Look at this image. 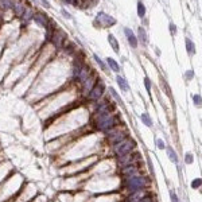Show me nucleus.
<instances>
[{"label": "nucleus", "instance_id": "nucleus-21", "mask_svg": "<svg viewBox=\"0 0 202 202\" xmlns=\"http://www.w3.org/2000/svg\"><path fill=\"white\" fill-rule=\"evenodd\" d=\"M140 119H141V121H143V123L146 124L147 127H151V125H152V120H151V117H150L147 113H143V115H141Z\"/></svg>", "mask_w": 202, "mask_h": 202}, {"label": "nucleus", "instance_id": "nucleus-30", "mask_svg": "<svg viewBox=\"0 0 202 202\" xmlns=\"http://www.w3.org/2000/svg\"><path fill=\"white\" fill-rule=\"evenodd\" d=\"M193 77H194V71H193V70L186 71V78H187V80H191Z\"/></svg>", "mask_w": 202, "mask_h": 202}, {"label": "nucleus", "instance_id": "nucleus-15", "mask_svg": "<svg viewBox=\"0 0 202 202\" xmlns=\"http://www.w3.org/2000/svg\"><path fill=\"white\" fill-rule=\"evenodd\" d=\"M108 40H109V43H111V46H112V49H113L116 53H119V43H117V40H116V38H115L113 35H109L108 36Z\"/></svg>", "mask_w": 202, "mask_h": 202}, {"label": "nucleus", "instance_id": "nucleus-4", "mask_svg": "<svg viewBox=\"0 0 202 202\" xmlns=\"http://www.w3.org/2000/svg\"><path fill=\"white\" fill-rule=\"evenodd\" d=\"M140 154L136 151H132L129 154L124 155V156L119 158V164L121 167H127V166H136V163L140 160Z\"/></svg>", "mask_w": 202, "mask_h": 202}, {"label": "nucleus", "instance_id": "nucleus-1", "mask_svg": "<svg viewBox=\"0 0 202 202\" xmlns=\"http://www.w3.org/2000/svg\"><path fill=\"white\" fill-rule=\"evenodd\" d=\"M93 124L97 129L103 132H108L111 129L116 128L117 120L115 116H112L111 113H99L97 112L93 117Z\"/></svg>", "mask_w": 202, "mask_h": 202}, {"label": "nucleus", "instance_id": "nucleus-3", "mask_svg": "<svg viewBox=\"0 0 202 202\" xmlns=\"http://www.w3.org/2000/svg\"><path fill=\"white\" fill-rule=\"evenodd\" d=\"M135 147H136V143L132 139H124V140L119 141V143L113 144V151L117 158H121L124 155L132 152L135 150Z\"/></svg>", "mask_w": 202, "mask_h": 202}, {"label": "nucleus", "instance_id": "nucleus-13", "mask_svg": "<svg viewBox=\"0 0 202 202\" xmlns=\"http://www.w3.org/2000/svg\"><path fill=\"white\" fill-rule=\"evenodd\" d=\"M117 84H119V86L121 88V90H124V92H127L129 89V86H128V82H127L123 78V77L121 76H117Z\"/></svg>", "mask_w": 202, "mask_h": 202}, {"label": "nucleus", "instance_id": "nucleus-28", "mask_svg": "<svg viewBox=\"0 0 202 202\" xmlns=\"http://www.w3.org/2000/svg\"><path fill=\"white\" fill-rule=\"evenodd\" d=\"M156 146L159 147L160 150H164V148H166V146H164V141H163V140H160V139H158V140H156Z\"/></svg>", "mask_w": 202, "mask_h": 202}, {"label": "nucleus", "instance_id": "nucleus-17", "mask_svg": "<svg viewBox=\"0 0 202 202\" xmlns=\"http://www.w3.org/2000/svg\"><path fill=\"white\" fill-rule=\"evenodd\" d=\"M106 62H108L109 68H111L113 71H116V73H117V71H120V66L117 65V62H116V61H115V59H112V58H108V59H106Z\"/></svg>", "mask_w": 202, "mask_h": 202}, {"label": "nucleus", "instance_id": "nucleus-31", "mask_svg": "<svg viewBox=\"0 0 202 202\" xmlns=\"http://www.w3.org/2000/svg\"><path fill=\"white\" fill-rule=\"evenodd\" d=\"M65 3H69V4H74V5H77L78 4V0H63Z\"/></svg>", "mask_w": 202, "mask_h": 202}, {"label": "nucleus", "instance_id": "nucleus-29", "mask_svg": "<svg viewBox=\"0 0 202 202\" xmlns=\"http://www.w3.org/2000/svg\"><path fill=\"white\" fill-rule=\"evenodd\" d=\"M185 159H186V163H193V154H186Z\"/></svg>", "mask_w": 202, "mask_h": 202}, {"label": "nucleus", "instance_id": "nucleus-24", "mask_svg": "<svg viewBox=\"0 0 202 202\" xmlns=\"http://www.w3.org/2000/svg\"><path fill=\"white\" fill-rule=\"evenodd\" d=\"M191 187H193V189H198V187H201V179H200V178H197V179L193 181Z\"/></svg>", "mask_w": 202, "mask_h": 202}, {"label": "nucleus", "instance_id": "nucleus-11", "mask_svg": "<svg viewBox=\"0 0 202 202\" xmlns=\"http://www.w3.org/2000/svg\"><path fill=\"white\" fill-rule=\"evenodd\" d=\"M124 33H125L127 38H128L129 45H131L134 49L137 47V39H136V36H135V34L132 33V30H129V28H124Z\"/></svg>", "mask_w": 202, "mask_h": 202}, {"label": "nucleus", "instance_id": "nucleus-32", "mask_svg": "<svg viewBox=\"0 0 202 202\" xmlns=\"http://www.w3.org/2000/svg\"><path fill=\"white\" fill-rule=\"evenodd\" d=\"M111 93H112V96H113V97H115V99H116L117 101H120V97L117 96V93H116V92H115V89H111Z\"/></svg>", "mask_w": 202, "mask_h": 202}, {"label": "nucleus", "instance_id": "nucleus-20", "mask_svg": "<svg viewBox=\"0 0 202 202\" xmlns=\"http://www.w3.org/2000/svg\"><path fill=\"white\" fill-rule=\"evenodd\" d=\"M137 15L140 18H144V15H146V7H144V4L141 2L137 3Z\"/></svg>", "mask_w": 202, "mask_h": 202}, {"label": "nucleus", "instance_id": "nucleus-26", "mask_svg": "<svg viewBox=\"0 0 202 202\" xmlns=\"http://www.w3.org/2000/svg\"><path fill=\"white\" fill-rule=\"evenodd\" d=\"M170 197H171V202H179L178 195L175 194V191H170Z\"/></svg>", "mask_w": 202, "mask_h": 202}, {"label": "nucleus", "instance_id": "nucleus-8", "mask_svg": "<svg viewBox=\"0 0 202 202\" xmlns=\"http://www.w3.org/2000/svg\"><path fill=\"white\" fill-rule=\"evenodd\" d=\"M96 19H97V22H100V26H104V27H109V26L116 24V19L106 15L105 12H100Z\"/></svg>", "mask_w": 202, "mask_h": 202}, {"label": "nucleus", "instance_id": "nucleus-22", "mask_svg": "<svg viewBox=\"0 0 202 202\" xmlns=\"http://www.w3.org/2000/svg\"><path fill=\"white\" fill-rule=\"evenodd\" d=\"M65 50H66V53H68V54H73L74 51H76V47H74V45H73V43L68 42V45H66Z\"/></svg>", "mask_w": 202, "mask_h": 202}, {"label": "nucleus", "instance_id": "nucleus-16", "mask_svg": "<svg viewBox=\"0 0 202 202\" xmlns=\"http://www.w3.org/2000/svg\"><path fill=\"white\" fill-rule=\"evenodd\" d=\"M139 202H158V201H156V198H155L152 194H143L140 197Z\"/></svg>", "mask_w": 202, "mask_h": 202}, {"label": "nucleus", "instance_id": "nucleus-6", "mask_svg": "<svg viewBox=\"0 0 202 202\" xmlns=\"http://www.w3.org/2000/svg\"><path fill=\"white\" fill-rule=\"evenodd\" d=\"M103 93H104V82L100 80L99 82H96V85L92 86V89H90V92H89L88 97L90 100L96 101V100H100L101 99Z\"/></svg>", "mask_w": 202, "mask_h": 202}, {"label": "nucleus", "instance_id": "nucleus-10", "mask_svg": "<svg viewBox=\"0 0 202 202\" xmlns=\"http://www.w3.org/2000/svg\"><path fill=\"white\" fill-rule=\"evenodd\" d=\"M34 20H35L36 23L40 26V27H46V24H47V22H49V18L45 15L43 12H36L35 15H34Z\"/></svg>", "mask_w": 202, "mask_h": 202}, {"label": "nucleus", "instance_id": "nucleus-25", "mask_svg": "<svg viewBox=\"0 0 202 202\" xmlns=\"http://www.w3.org/2000/svg\"><path fill=\"white\" fill-rule=\"evenodd\" d=\"M193 100H194V104H195V105H197V106H201V96H200V94H195Z\"/></svg>", "mask_w": 202, "mask_h": 202}, {"label": "nucleus", "instance_id": "nucleus-19", "mask_svg": "<svg viewBox=\"0 0 202 202\" xmlns=\"http://www.w3.org/2000/svg\"><path fill=\"white\" fill-rule=\"evenodd\" d=\"M139 39L143 45H147V34H146V30L143 27L139 28Z\"/></svg>", "mask_w": 202, "mask_h": 202}, {"label": "nucleus", "instance_id": "nucleus-34", "mask_svg": "<svg viewBox=\"0 0 202 202\" xmlns=\"http://www.w3.org/2000/svg\"><path fill=\"white\" fill-rule=\"evenodd\" d=\"M170 28H171V33H175V31H177V28L174 27V24H170Z\"/></svg>", "mask_w": 202, "mask_h": 202}, {"label": "nucleus", "instance_id": "nucleus-18", "mask_svg": "<svg viewBox=\"0 0 202 202\" xmlns=\"http://www.w3.org/2000/svg\"><path fill=\"white\" fill-rule=\"evenodd\" d=\"M185 43H186V50L189 51V54H194V53H195V46H194V43H193L189 38L186 39V42H185Z\"/></svg>", "mask_w": 202, "mask_h": 202}, {"label": "nucleus", "instance_id": "nucleus-35", "mask_svg": "<svg viewBox=\"0 0 202 202\" xmlns=\"http://www.w3.org/2000/svg\"><path fill=\"white\" fill-rule=\"evenodd\" d=\"M42 3H43V5H46L47 8H50V4H49V3L46 2V0H42Z\"/></svg>", "mask_w": 202, "mask_h": 202}, {"label": "nucleus", "instance_id": "nucleus-5", "mask_svg": "<svg viewBox=\"0 0 202 202\" xmlns=\"http://www.w3.org/2000/svg\"><path fill=\"white\" fill-rule=\"evenodd\" d=\"M106 134H108V139L112 144H116V143H119V141L128 137V132H127L125 129H121V128H113V129H111V131H108Z\"/></svg>", "mask_w": 202, "mask_h": 202}, {"label": "nucleus", "instance_id": "nucleus-12", "mask_svg": "<svg viewBox=\"0 0 202 202\" xmlns=\"http://www.w3.org/2000/svg\"><path fill=\"white\" fill-rule=\"evenodd\" d=\"M12 10H14V12H15V15L16 16H22L23 14H24V7H23L20 3H14L12 4Z\"/></svg>", "mask_w": 202, "mask_h": 202}, {"label": "nucleus", "instance_id": "nucleus-23", "mask_svg": "<svg viewBox=\"0 0 202 202\" xmlns=\"http://www.w3.org/2000/svg\"><path fill=\"white\" fill-rule=\"evenodd\" d=\"M93 58L96 59V62H97V63H99V65H100V68L103 69L104 71H105V70H106V66H105V63H104L103 61L100 59V57H99V55H96V54H94V55H93Z\"/></svg>", "mask_w": 202, "mask_h": 202}, {"label": "nucleus", "instance_id": "nucleus-27", "mask_svg": "<svg viewBox=\"0 0 202 202\" xmlns=\"http://www.w3.org/2000/svg\"><path fill=\"white\" fill-rule=\"evenodd\" d=\"M144 84H146V88H147V90H151V81H150V78H144Z\"/></svg>", "mask_w": 202, "mask_h": 202}, {"label": "nucleus", "instance_id": "nucleus-14", "mask_svg": "<svg viewBox=\"0 0 202 202\" xmlns=\"http://www.w3.org/2000/svg\"><path fill=\"white\" fill-rule=\"evenodd\" d=\"M166 151H167V155H169V158H170V160L171 162H174V163H178V155L175 154V151L172 148H170V147H167L166 148Z\"/></svg>", "mask_w": 202, "mask_h": 202}, {"label": "nucleus", "instance_id": "nucleus-2", "mask_svg": "<svg viewBox=\"0 0 202 202\" xmlns=\"http://www.w3.org/2000/svg\"><path fill=\"white\" fill-rule=\"evenodd\" d=\"M148 183H150V181H147L144 177L136 174V175H134V177L124 178L123 187L128 193H136V191H139V190H143Z\"/></svg>", "mask_w": 202, "mask_h": 202}, {"label": "nucleus", "instance_id": "nucleus-7", "mask_svg": "<svg viewBox=\"0 0 202 202\" xmlns=\"http://www.w3.org/2000/svg\"><path fill=\"white\" fill-rule=\"evenodd\" d=\"M50 40H53L54 46H55L57 49H61L63 46V43L66 42V34L63 33V31H61V30H55Z\"/></svg>", "mask_w": 202, "mask_h": 202}, {"label": "nucleus", "instance_id": "nucleus-9", "mask_svg": "<svg viewBox=\"0 0 202 202\" xmlns=\"http://www.w3.org/2000/svg\"><path fill=\"white\" fill-rule=\"evenodd\" d=\"M137 174V169L136 166H127L121 169V175L124 178H128V177H134V175Z\"/></svg>", "mask_w": 202, "mask_h": 202}, {"label": "nucleus", "instance_id": "nucleus-33", "mask_svg": "<svg viewBox=\"0 0 202 202\" xmlns=\"http://www.w3.org/2000/svg\"><path fill=\"white\" fill-rule=\"evenodd\" d=\"M62 15L65 16V18H68V19H70V18H71V16H70V14H68L65 10H62Z\"/></svg>", "mask_w": 202, "mask_h": 202}]
</instances>
